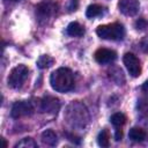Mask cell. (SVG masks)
<instances>
[{
  "mask_svg": "<svg viewBox=\"0 0 148 148\" xmlns=\"http://www.w3.org/2000/svg\"><path fill=\"white\" fill-rule=\"evenodd\" d=\"M50 83H51V87L56 91L66 92L71 90L74 86V79H73L72 71L66 67H60L56 69L50 76Z\"/></svg>",
  "mask_w": 148,
  "mask_h": 148,
  "instance_id": "6da1fadb",
  "label": "cell"
},
{
  "mask_svg": "<svg viewBox=\"0 0 148 148\" xmlns=\"http://www.w3.org/2000/svg\"><path fill=\"white\" fill-rule=\"evenodd\" d=\"M96 34L103 39L120 40L125 36V28L120 23H110L99 25L96 30Z\"/></svg>",
  "mask_w": 148,
  "mask_h": 148,
  "instance_id": "7a4b0ae2",
  "label": "cell"
},
{
  "mask_svg": "<svg viewBox=\"0 0 148 148\" xmlns=\"http://www.w3.org/2000/svg\"><path fill=\"white\" fill-rule=\"evenodd\" d=\"M29 74V69L25 65H17L12 69L8 76V86L14 89H18L23 86Z\"/></svg>",
  "mask_w": 148,
  "mask_h": 148,
  "instance_id": "3957f363",
  "label": "cell"
},
{
  "mask_svg": "<svg viewBox=\"0 0 148 148\" xmlns=\"http://www.w3.org/2000/svg\"><path fill=\"white\" fill-rule=\"evenodd\" d=\"M34 112V106L28 101H20L15 102L12 106V117L13 118H21L25 116H30Z\"/></svg>",
  "mask_w": 148,
  "mask_h": 148,
  "instance_id": "277c9868",
  "label": "cell"
},
{
  "mask_svg": "<svg viewBox=\"0 0 148 148\" xmlns=\"http://www.w3.org/2000/svg\"><path fill=\"white\" fill-rule=\"evenodd\" d=\"M123 61H124V65L126 66L128 73L133 77H138L141 74L140 61L133 53H125V56L123 58Z\"/></svg>",
  "mask_w": 148,
  "mask_h": 148,
  "instance_id": "5b68a950",
  "label": "cell"
},
{
  "mask_svg": "<svg viewBox=\"0 0 148 148\" xmlns=\"http://www.w3.org/2000/svg\"><path fill=\"white\" fill-rule=\"evenodd\" d=\"M118 8L124 15L133 16L139 12L140 3L139 0H119Z\"/></svg>",
  "mask_w": 148,
  "mask_h": 148,
  "instance_id": "8992f818",
  "label": "cell"
},
{
  "mask_svg": "<svg viewBox=\"0 0 148 148\" xmlns=\"http://www.w3.org/2000/svg\"><path fill=\"white\" fill-rule=\"evenodd\" d=\"M60 108L59 99L52 96H46L40 101V111L47 113H57Z\"/></svg>",
  "mask_w": 148,
  "mask_h": 148,
  "instance_id": "52a82bcc",
  "label": "cell"
},
{
  "mask_svg": "<svg viewBox=\"0 0 148 148\" xmlns=\"http://www.w3.org/2000/svg\"><path fill=\"white\" fill-rule=\"evenodd\" d=\"M116 58H117V53L113 50L102 47L95 52V60L98 64H109L116 60Z\"/></svg>",
  "mask_w": 148,
  "mask_h": 148,
  "instance_id": "ba28073f",
  "label": "cell"
},
{
  "mask_svg": "<svg viewBox=\"0 0 148 148\" xmlns=\"http://www.w3.org/2000/svg\"><path fill=\"white\" fill-rule=\"evenodd\" d=\"M56 10V5L51 1H44L37 6V13L40 17H49Z\"/></svg>",
  "mask_w": 148,
  "mask_h": 148,
  "instance_id": "9c48e42d",
  "label": "cell"
},
{
  "mask_svg": "<svg viewBox=\"0 0 148 148\" xmlns=\"http://www.w3.org/2000/svg\"><path fill=\"white\" fill-rule=\"evenodd\" d=\"M128 136H130L131 140L140 142V141H143L147 138V132L141 127H133V128L130 130Z\"/></svg>",
  "mask_w": 148,
  "mask_h": 148,
  "instance_id": "30bf717a",
  "label": "cell"
},
{
  "mask_svg": "<svg viewBox=\"0 0 148 148\" xmlns=\"http://www.w3.org/2000/svg\"><path fill=\"white\" fill-rule=\"evenodd\" d=\"M66 31H67V34H68L69 36H73V37H81V36H83V34H84L83 27H82L80 23H77V22H72V23H69Z\"/></svg>",
  "mask_w": 148,
  "mask_h": 148,
  "instance_id": "8fae6325",
  "label": "cell"
},
{
  "mask_svg": "<svg viewBox=\"0 0 148 148\" xmlns=\"http://www.w3.org/2000/svg\"><path fill=\"white\" fill-rule=\"evenodd\" d=\"M42 141L43 143L47 145V146H56L57 145V134L52 131V130H46L42 133Z\"/></svg>",
  "mask_w": 148,
  "mask_h": 148,
  "instance_id": "7c38bea8",
  "label": "cell"
},
{
  "mask_svg": "<svg viewBox=\"0 0 148 148\" xmlns=\"http://www.w3.org/2000/svg\"><path fill=\"white\" fill-rule=\"evenodd\" d=\"M110 120H111V124H112L113 126H116V127H121V126L126 123L127 119H126V116H125L124 113L117 112V113H114V114L111 116Z\"/></svg>",
  "mask_w": 148,
  "mask_h": 148,
  "instance_id": "4fadbf2b",
  "label": "cell"
},
{
  "mask_svg": "<svg viewBox=\"0 0 148 148\" xmlns=\"http://www.w3.org/2000/svg\"><path fill=\"white\" fill-rule=\"evenodd\" d=\"M53 62H54V60H53V58H51L50 56H40V57L38 58V60H37V66H38L39 68L44 69V68L51 67V66L53 65Z\"/></svg>",
  "mask_w": 148,
  "mask_h": 148,
  "instance_id": "5bb4252c",
  "label": "cell"
},
{
  "mask_svg": "<svg viewBox=\"0 0 148 148\" xmlns=\"http://www.w3.org/2000/svg\"><path fill=\"white\" fill-rule=\"evenodd\" d=\"M97 142L101 147H109L110 145V134L106 130H102L97 136Z\"/></svg>",
  "mask_w": 148,
  "mask_h": 148,
  "instance_id": "9a60e30c",
  "label": "cell"
},
{
  "mask_svg": "<svg viewBox=\"0 0 148 148\" xmlns=\"http://www.w3.org/2000/svg\"><path fill=\"white\" fill-rule=\"evenodd\" d=\"M103 9L104 8L99 5H90L87 8L86 15H87V17H96V16H98L103 13Z\"/></svg>",
  "mask_w": 148,
  "mask_h": 148,
  "instance_id": "2e32d148",
  "label": "cell"
},
{
  "mask_svg": "<svg viewBox=\"0 0 148 148\" xmlns=\"http://www.w3.org/2000/svg\"><path fill=\"white\" fill-rule=\"evenodd\" d=\"M35 147H37V143L31 138H24L15 145V148H35Z\"/></svg>",
  "mask_w": 148,
  "mask_h": 148,
  "instance_id": "e0dca14e",
  "label": "cell"
},
{
  "mask_svg": "<svg viewBox=\"0 0 148 148\" xmlns=\"http://www.w3.org/2000/svg\"><path fill=\"white\" fill-rule=\"evenodd\" d=\"M148 27V23L145 18H139L136 22H135V28L138 30H145L146 28Z\"/></svg>",
  "mask_w": 148,
  "mask_h": 148,
  "instance_id": "ac0fdd59",
  "label": "cell"
},
{
  "mask_svg": "<svg viewBox=\"0 0 148 148\" xmlns=\"http://www.w3.org/2000/svg\"><path fill=\"white\" fill-rule=\"evenodd\" d=\"M140 47L145 53H148V36H145L140 40Z\"/></svg>",
  "mask_w": 148,
  "mask_h": 148,
  "instance_id": "d6986e66",
  "label": "cell"
},
{
  "mask_svg": "<svg viewBox=\"0 0 148 148\" xmlns=\"http://www.w3.org/2000/svg\"><path fill=\"white\" fill-rule=\"evenodd\" d=\"M77 6H79V0H71V2H69V6H68V9H69V12L76 10Z\"/></svg>",
  "mask_w": 148,
  "mask_h": 148,
  "instance_id": "ffe728a7",
  "label": "cell"
},
{
  "mask_svg": "<svg viewBox=\"0 0 148 148\" xmlns=\"http://www.w3.org/2000/svg\"><path fill=\"white\" fill-rule=\"evenodd\" d=\"M121 136H123L121 131H120V130H117V131H116V140H117V141H119V140L121 139Z\"/></svg>",
  "mask_w": 148,
  "mask_h": 148,
  "instance_id": "44dd1931",
  "label": "cell"
},
{
  "mask_svg": "<svg viewBox=\"0 0 148 148\" xmlns=\"http://www.w3.org/2000/svg\"><path fill=\"white\" fill-rule=\"evenodd\" d=\"M142 90H143L145 92H147V94H148V80L142 84Z\"/></svg>",
  "mask_w": 148,
  "mask_h": 148,
  "instance_id": "7402d4cb",
  "label": "cell"
},
{
  "mask_svg": "<svg viewBox=\"0 0 148 148\" xmlns=\"http://www.w3.org/2000/svg\"><path fill=\"white\" fill-rule=\"evenodd\" d=\"M2 142H3V147L6 148V147H7V142H6V140H5V139H2Z\"/></svg>",
  "mask_w": 148,
  "mask_h": 148,
  "instance_id": "603a6c76",
  "label": "cell"
},
{
  "mask_svg": "<svg viewBox=\"0 0 148 148\" xmlns=\"http://www.w3.org/2000/svg\"><path fill=\"white\" fill-rule=\"evenodd\" d=\"M8 1H12V2H14V1H17V0H8Z\"/></svg>",
  "mask_w": 148,
  "mask_h": 148,
  "instance_id": "cb8c5ba5",
  "label": "cell"
}]
</instances>
